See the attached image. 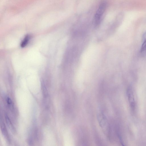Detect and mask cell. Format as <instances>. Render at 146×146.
Masks as SVG:
<instances>
[{"label": "cell", "instance_id": "cell-1", "mask_svg": "<svg viewBox=\"0 0 146 146\" xmlns=\"http://www.w3.org/2000/svg\"><path fill=\"white\" fill-rule=\"evenodd\" d=\"M107 2L105 1H102L96 12L94 17V23L96 26L101 23L103 15L107 7Z\"/></svg>", "mask_w": 146, "mask_h": 146}, {"label": "cell", "instance_id": "cell-2", "mask_svg": "<svg viewBox=\"0 0 146 146\" xmlns=\"http://www.w3.org/2000/svg\"><path fill=\"white\" fill-rule=\"evenodd\" d=\"M97 117L100 126L104 132L107 134L109 131V126L106 117L102 113L98 114Z\"/></svg>", "mask_w": 146, "mask_h": 146}, {"label": "cell", "instance_id": "cell-3", "mask_svg": "<svg viewBox=\"0 0 146 146\" xmlns=\"http://www.w3.org/2000/svg\"><path fill=\"white\" fill-rule=\"evenodd\" d=\"M127 94L131 110L133 112H134L135 108V103L133 92L131 86H129L127 88Z\"/></svg>", "mask_w": 146, "mask_h": 146}, {"label": "cell", "instance_id": "cell-4", "mask_svg": "<svg viewBox=\"0 0 146 146\" xmlns=\"http://www.w3.org/2000/svg\"><path fill=\"white\" fill-rule=\"evenodd\" d=\"M143 42L141 48L140 52L141 54L146 53V32H145L143 36Z\"/></svg>", "mask_w": 146, "mask_h": 146}, {"label": "cell", "instance_id": "cell-5", "mask_svg": "<svg viewBox=\"0 0 146 146\" xmlns=\"http://www.w3.org/2000/svg\"><path fill=\"white\" fill-rule=\"evenodd\" d=\"M29 39V36L27 35L26 36L21 44V47L23 48L25 46L28 44Z\"/></svg>", "mask_w": 146, "mask_h": 146}, {"label": "cell", "instance_id": "cell-6", "mask_svg": "<svg viewBox=\"0 0 146 146\" xmlns=\"http://www.w3.org/2000/svg\"><path fill=\"white\" fill-rule=\"evenodd\" d=\"M5 125L4 124L3 122L1 124V127L2 132L5 136L7 137V132L6 129Z\"/></svg>", "mask_w": 146, "mask_h": 146}, {"label": "cell", "instance_id": "cell-7", "mask_svg": "<svg viewBox=\"0 0 146 146\" xmlns=\"http://www.w3.org/2000/svg\"><path fill=\"white\" fill-rule=\"evenodd\" d=\"M6 122L7 123L8 125V126L10 128H11V129L12 128L13 129V126L12 125V124H11V121L9 120V118L7 116H6Z\"/></svg>", "mask_w": 146, "mask_h": 146}]
</instances>
